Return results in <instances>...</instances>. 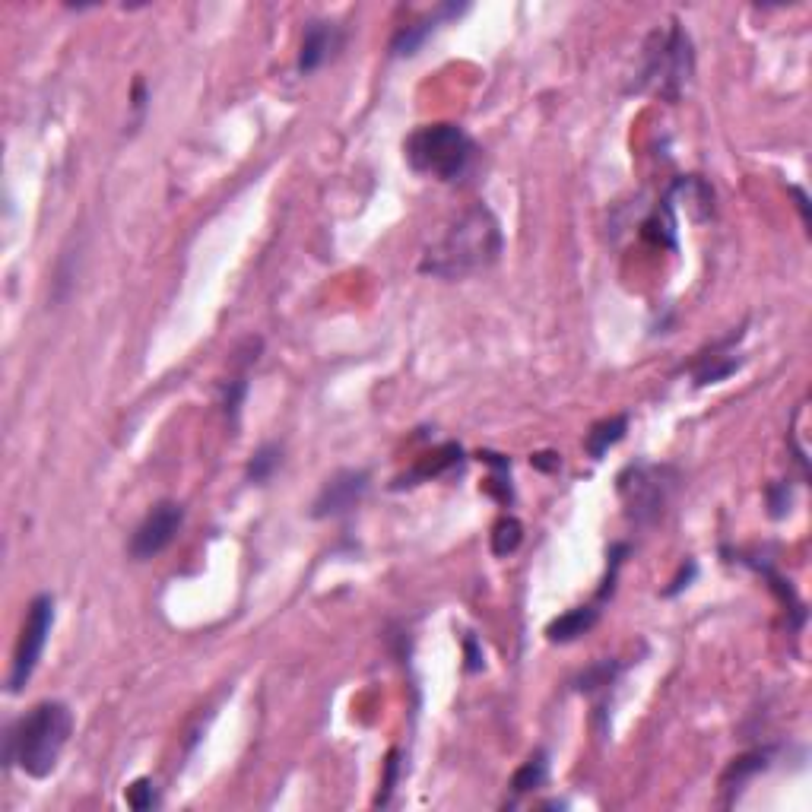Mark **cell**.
I'll list each match as a JSON object with an SVG mask.
<instances>
[{"label":"cell","mask_w":812,"mask_h":812,"mask_svg":"<svg viewBox=\"0 0 812 812\" xmlns=\"http://www.w3.org/2000/svg\"><path fill=\"white\" fill-rule=\"evenodd\" d=\"M403 156L410 169L445 184L467 181L479 169V146L460 124L435 121L422 124L403 140Z\"/></svg>","instance_id":"3957f363"},{"label":"cell","mask_w":812,"mask_h":812,"mask_svg":"<svg viewBox=\"0 0 812 812\" xmlns=\"http://www.w3.org/2000/svg\"><path fill=\"white\" fill-rule=\"evenodd\" d=\"M625 432H629V419H625V416L600 419L584 435V448H587V454L594 457V460H603V454L613 448V445H619V441L625 438Z\"/></svg>","instance_id":"7c38bea8"},{"label":"cell","mask_w":812,"mask_h":812,"mask_svg":"<svg viewBox=\"0 0 812 812\" xmlns=\"http://www.w3.org/2000/svg\"><path fill=\"white\" fill-rule=\"evenodd\" d=\"M695 70V48L689 32L679 20L670 26L654 29L644 42L641 70L632 83V92H651L663 102H676L686 92Z\"/></svg>","instance_id":"277c9868"},{"label":"cell","mask_w":812,"mask_h":812,"mask_svg":"<svg viewBox=\"0 0 812 812\" xmlns=\"http://www.w3.org/2000/svg\"><path fill=\"white\" fill-rule=\"evenodd\" d=\"M280 464H283V448L273 445V441H270V445H261L248 460V470H245L248 483H257V486L267 483V479L280 470Z\"/></svg>","instance_id":"2e32d148"},{"label":"cell","mask_w":812,"mask_h":812,"mask_svg":"<svg viewBox=\"0 0 812 812\" xmlns=\"http://www.w3.org/2000/svg\"><path fill=\"white\" fill-rule=\"evenodd\" d=\"M673 486H676V473L670 467L632 464L619 476V495L625 502L629 521H635L638 527L660 521V514L670 505Z\"/></svg>","instance_id":"5b68a950"},{"label":"cell","mask_w":812,"mask_h":812,"mask_svg":"<svg viewBox=\"0 0 812 812\" xmlns=\"http://www.w3.org/2000/svg\"><path fill=\"white\" fill-rule=\"evenodd\" d=\"M454 464H460V448H457V445H445L441 451L432 454V460H422V464H419L410 476H403L397 486H416V479L441 476V473H448Z\"/></svg>","instance_id":"9a60e30c"},{"label":"cell","mask_w":812,"mask_h":812,"mask_svg":"<svg viewBox=\"0 0 812 812\" xmlns=\"http://www.w3.org/2000/svg\"><path fill=\"white\" fill-rule=\"evenodd\" d=\"M597 622H600V609L597 606H575V609H568V613H562L559 619H552L546 625V638L552 644H571V641H578L581 635H587Z\"/></svg>","instance_id":"8fae6325"},{"label":"cell","mask_w":812,"mask_h":812,"mask_svg":"<svg viewBox=\"0 0 812 812\" xmlns=\"http://www.w3.org/2000/svg\"><path fill=\"white\" fill-rule=\"evenodd\" d=\"M521 540H524V527H521L518 518H511V514L492 527V552H495L498 559H505V556H511V552H518Z\"/></svg>","instance_id":"e0dca14e"},{"label":"cell","mask_w":812,"mask_h":812,"mask_svg":"<svg viewBox=\"0 0 812 812\" xmlns=\"http://www.w3.org/2000/svg\"><path fill=\"white\" fill-rule=\"evenodd\" d=\"M530 464L543 470V473H556L562 467V454L556 451H537V454H530Z\"/></svg>","instance_id":"44dd1931"},{"label":"cell","mask_w":812,"mask_h":812,"mask_svg":"<svg viewBox=\"0 0 812 812\" xmlns=\"http://www.w3.org/2000/svg\"><path fill=\"white\" fill-rule=\"evenodd\" d=\"M505 251V235L486 203H473L426 248L419 273L438 280H464L489 270Z\"/></svg>","instance_id":"6da1fadb"},{"label":"cell","mask_w":812,"mask_h":812,"mask_svg":"<svg viewBox=\"0 0 812 812\" xmlns=\"http://www.w3.org/2000/svg\"><path fill=\"white\" fill-rule=\"evenodd\" d=\"M790 194L797 197V207H800V213H803V223L809 226V207H806V194H803L800 188H790Z\"/></svg>","instance_id":"603a6c76"},{"label":"cell","mask_w":812,"mask_h":812,"mask_svg":"<svg viewBox=\"0 0 812 812\" xmlns=\"http://www.w3.org/2000/svg\"><path fill=\"white\" fill-rule=\"evenodd\" d=\"M368 492V473L365 470H340L321 486L311 514L315 518H340V514L353 511Z\"/></svg>","instance_id":"ba28073f"},{"label":"cell","mask_w":812,"mask_h":812,"mask_svg":"<svg viewBox=\"0 0 812 812\" xmlns=\"http://www.w3.org/2000/svg\"><path fill=\"white\" fill-rule=\"evenodd\" d=\"M245 394H248V381L245 378H232L229 387H226V397H223V406H226V413L232 416V422L238 419V406H242Z\"/></svg>","instance_id":"d6986e66"},{"label":"cell","mask_w":812,"mask_h":812,"mask_svg":"<svg viewBox=\"0 0 812 812\" xmlns=\"http://www.w3.org/2000/svg\"><path fill=\"white\" fill-rule=\"evenodd\" d=\"M51 625H54V597L39 594L26 609L20 641H16V651H13V667H10V679H7L10 692L26 689V682L32 679L35 667H39V660L45 654Z\"/></svg>","instance_id":"8992f818"},{"label":"cell","mask_w":812,"mask_h":812,"mask_svg":"<svg viewBox=\"0 0 812 812\" xmlns=\"http://www.w3.org/2000/svg\"><path fill=\"white\" fill-rule=\"evenodd\" d=\"M124 800H127V806L137 809V812L156 809V806H159V793H156L153 778H137L131 787L124 790Z\"/></svg>","instance_id":"ac0fdd59"},{"label":"cell","mask_w":812,"mask_h":812,"mask_svg":"<svg viewBox=\"0 0 812 812\" xmlns=\"http://www.w3.org/2000/svg\"><path fill=\"white\" fill-rule=\"evenodd\" d=\"M181 527H184V508L178 502H169V498L156 502L146 511V518L134 527L127 552H131V559L137 562H150L178 540Z\"/></svg>","instance_id":"52a82bcc"},{"label":"cell","mask_w":812,"mask_h":812,"mask_svg":"<svg viewBox=\"0 0 812 812\" xmlns=\"http://www.w3.org/2000/svg\"><path fill=\"white\" fill-rule=\"evenodd\" d=\"M768 508H771V518H784L790 511V486L787 483H774L768 489Z\"/></svg>","instance_id":"ffe728a7"},{"label":"cell","mask_w":812,"mask_h":812,"mask_svg":"<svg viewBox=\"0 0 812 812\" xmlns=\"http://www.w3.org/2000/svg\"><path fill=\"white\" fill-rule=\"evenodd\" d=\"M73 733V711L64 701H39L7 730V765L42 781L58 768Z\"/></svg>","instance_id":"7a4b0ae2"},{"label":"cell","mask_w":812,"mask_h":812,"mask_svg":"<svg viewBox=\"0 0 812 812\" xmlns=\"http://www.w3.org/2000/svg\"><path fill=\"white\" fill-rule=\"evenodd\" d=\"M343 48V29L334 20H311L302 32V48H299V73H315L327 61L337 58Z\"/></svg>","instance_id":"9c48e42d"},{"label":"cell","mask_w":812,"mask_h":812,"mask_svg":"<svg viewBox=\"0 0 812 812\" xmlns=\"http://www.w3.org/2000/svg\"><path fill=\"white\" fill-rule=\"evenodd\" d=\"M768 759H771L768 749H755V752L740 755V759H733L730 771L724 774V787L727 790H740L752 778V774H759V771L768 768Z\"/></svg>","instance_id":"5bb4252c"},{"label":"cell","mask_w":812,"mask_h":812,"mask_svg":"<svg viewBox=\"0 0 812 812\" xmlns=\"http://www.w3.org/2000/svg\"><path fill=\"white\" fill-rule=\"evenodd\" d=\"M695 571H698V565H695V562L689 559L686 565H682V575H679V578H676V581H673V584H670L667 590H663V597H676L682 587H689V581L695 578Z\"/></svg>","instance_id":"7402d4cb"},{"label":"cell","mask_w":812,"mask_h":812,"mask_svg":"<svg viewBox=\"0 0 812 812\" xmlns=\"http://www.w3.org/2000/svg\"><path fill=\"white\" fill-rule=\"evenodd\" d=\"M467 7H457V4H445V7H438L435 13L429 16H422V20L410 23V26H403L397 35H394V42H391V54L394 58H413V54L426 45L429 35L445 23V20H454V16H460Z\"/></svg>","instance_id":"30bf717a"},{"label":"cell","mask_w":812,"mask_h":812,"mask_svg":"<svg viewBox=\"0 0 812 812\" xmlns=\"http://www.w3.org/2000/svg\"><path fill=\"white\" fill-rule=\"evenodd\" d=\"M546 778H549V759H546V752L543 749H537L530 755V759L514 771V778H511V790L518 793H530V790H537V787H543L546 784Z\"/></svg>","instance_id":"4fadbf2b"}]
</instances>
